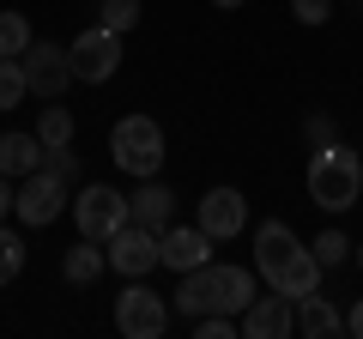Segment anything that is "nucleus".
Masks as SVG:
<instances>
[{
  "instance_id": "12",
  "label": "nucleus",
  "mask_w": 363,
  "mask_h": 339,
  "mask_svg": "<svg viewBox=\"0 0 363 339\" xmlns=\"http://www.w3.org/2000/svg\"><path fill=\"white\" fill-rule=\"evenodd\" d=\"M157 261H164L169 273H194V267L212 261V236L200 230V224H169V230L157 236Z\"/></svg>"
},
{
  "instance_id": "14",
  "label": "nucleus",
  "mask_w": 363,
  "mask_h": 339,
  "mask_svg": "<svg viewBox=\"0 0 363 339\" xmlns=\"http://www.w3.org/2000/svg\"><path fill=\"white\" fill-rule=\"evenodd\" d=\"M128 206H133V224H145V230H157V236H164L169 224H176V194H169V188L157 182V176H145V182L133 188V200H128Z\"/></svg>"
},
{
  "instance_id": "25",
  "label": "nucleus",
  "mask_w": 363,
  "mask_h": 339,
  "mask_svg": "<svg viewBox=\"0 0 363 339\" xmlns=\"http://www.w3.org/2000/svg\"><path fill=\"white\" fill-rule=\"evenodd\" d=\"M242 327H236V315H200L194 321V339H236Z\"/></svg>"
},
{
  "instance_id": "22",
  "label": "nucleus",
  "mask_w": 363,
  "mask_h": 339,
  "mask_svg": "<svg viewBox=\"0 0 363 339\" xmlns=\"http://www.w3.org/2000/svg\"><path fill=\"white\" fill-rule=\"evenodd\" d=\"M30 97V85H25V67L18 61H0V109H18Z\"/></svg>"
},
{
  "instance_id": "31",
  "label": "nucleus",
  "mask_w": 363,
  "mask_h": 339,
  "mask_svg": "<svg viewBox=\"0 0 363 339\" xmlns=\"http://www.w3.org/2000/svg\"><path fill=\"white\" fill-rule=\"evenodd\" d=\"M357 267H363V243H357Z\"/></svg>"
},
{
  "instance_id": "21",
  "label": "nucleus",
  "mask_w": 363,
  "mask_h": 339,
  "mask_svg": "<svg viewBox=\"0 0 363 339\" xmlns=\"http://www.w3.org/2000/svg\"><path fill=\"white\" fill-rule=\"evenodd\" d=\"M18 273H25V236L0 224V285H13Z\"/></svg>"
},
{
  "instance_id": "19",
  "label": "nucleus",
  "mask_w": 363,
  "mask_h": 339,
  "mask_svg": "<svg viewBox=\"0 0 363 339\" xmlns=\"http://www.w3.org/2000/svg\"><path fill=\"white\" fill-rule=\"evenodd\" d=\"M30 49V18L25 13H0V61H18Z\"/></svg>"
},
{
  "instance_id": "13",
  "label": "nucleus",
  "mask_w": 363,
  "mask_h": 339,
  "mask_svg": "<svg viewBox=\"0 0 363 339\" xmlns=\"http://www.w3.org/2000/svg\"><path fill=\"white\" fill-rule=\"evenodd\" d=\"M200 230L212 236V243H224V236H236L248 224V200L236 194V188H212V194H200Z\"/></svg>"
},
{
  "instance_id": "5",
  "label": "nucleus",
  "mask_w": 363,
  "mask_h": 339,
  "mask_svg": "<svg viewBox=\"0 0 363 339\" xmlns=\"http://www.w3.org/2000/svg\"><path fill=\"white\" fill-rule=\"evenodd\" d=\"M73 206V188L55 176V170H30V176H18V194H13V218L25 224V230H43V224H55L61 212Z\"/></svg>"
},
{
  "instance_id": "26",
  "label": "nucleus",
  "mask_w": 363,
  "mask_h": 339,
  "mask_svg": "<svg viewBox=\"0 0 363 339\" xmlns=\"http://www.w3.org/2000/svg\"><path fill=\"white\" fill-rule=\"evenodd\" d=\"M291 13H297V25H327L333 18V0H291Z\"/></svg>"
},
{
  "instance_id": "15",
  "label": "nucleus",
  "mask_w": 363,
  "mask_h": 339,
  "mask_svg": "<svg viewBox=\"0 0 363 339\" xmlns=\"http://www.w3.org/2000/svg\"><path fill=\"white\" fill-rule=\"evenodd\" d=\"M297 333L303 339H339L345 333V315L333 309V297L309 291V297H297Z\"/></svg>"
},
{
  "instance_id": "16",
  "label": "nucleus",
  "mask_w": 363,
  "mask_h": 339,
  "mask_svg": "<svg viewBox=\"0 0 363 339\" xmlns=\"http://www.w3.org/2000/svg\"><path fill=\"white\" fill-rule=\"evenodd\" d=\"M37 164H43V140L37 133H13V128L0 133V176L18 182V176H30Z\"/></svg>"
},
{
  "instance_id": "23",
  "label": "nucleus",
  "mask_w": 363,
  "mask_h": 339,
  "mask_svg": "<svg viewBox=\"0 0 363 339\" xmlns=\"http://www.w3.org/2000/svg\"><path fill=\"white\" fill-rule=\"evenodd\" d=\"M309 248H315V261H321V267H339V261L351 255V236H345V230H321Z\"/></svg>"
},
{
  "instance_id": "27",
  "label": "nucleus",
  "mask_w": 363,
  "mask_h": 339,
  "mask_svg": "<svg viewBox=\"0 0 363 339\" xmlns=\"http://www.w3.org/2000/svg\"><path fill=\"white\" fill-rule=\"evenodd\" d=\"M303 133H309V145H327V140H339L333 116H309V121H303Z\"/></svg>"
},
{
  "instance_id": "8",
  "label": "nucleus",
  "mask_w": 363,
  "mask_h": 339,
  "mask_svg": "<svg viewBox=\"0 0 363 339\" xmlns=\"http://www.w3.org/2000/svg\"><path fill=\"white\" fill-rule=\"evenodd\" d=\"M116 333H128V339H164L169 333V303L157 297L152 285L128 279V291L116 297Z\"/></svg>"
},
{
  "instance_id": "28",
  "label": "nucleus",
  "mask_w": 363,
  "mask_h": 339,
  "mask_svg": "<svg viewBox=\"0 0 363 339\" xmlns=\"http://www.w3.org/2000/svg\"><path fill=\"white\" fill-rule=\"evenodd\" d=\"M13 194H18V188H13V176H0V218L13 212Z\"/></svg>"
},
{
  "instance_id": "1",
  "label": "nucleus",
  "mask_w": 363,
  "mask_h": 339,
  "mask_svg": "<svg viewBox=\"0 0 363 339\" xmlns=\"http://www.w3.org/2000/svg\"><path fill=\"white\" fill-rule=\"evenodd\" d=\"M255 267H260V279H267L272 291H285L291 303L309 297V291H321V273H327V267L315 261V248L303 243L285 218H267L255 230Z\"/></svg>"
},
{
  "instance_id": "4",
  "label": "nucleus",
  "mask_w": 363,
  "mask_h": 339,
  "mask_svg": "<svg viewBox=\"0 0 363 339\" xmlns=\"http://www.w3.org/2000/svg\"><path fill=\"white\" fill-rule=\"evenodd\" d=\"M109 157H116V170H128V176H157L164 170V128H157L152 116H121L116 128H109Z\"/></svg>"
},
{
  "instance_id": "29",
  "label": "nucleus",
  "mask_w": 363,
  "mask_h": 339,
  "mask_svg": "<svg viewBox=\"0 0 363 339\" xmlns=\"http://www.w3.org/2000/svg\"><path fill=\"white\" fill-rule=\"evenodd\" d=\"M345 333H357V339H363V297L351 303V315H345Z\"/></svg>"
},
{
  "instance_id": "3",
  "label": "nucleus",
  "mask_w": 363,
  "mask_h": 339,
  "mask_svg": "<svg viewBox=\"0 0 363 339\" xmlns=\"http://www.w3.org/2000/svg\"><path fill=\"white\" fill-rule=\"evenodd\" d=\"M309 200L321 212H351L363 200V157L351 145L327 140L309 152Z\"/></svg>"
},
{
  "instance_id": "2",
  "label": "nucleus",
  "mask_w": 363,
  "mask_h": 339,
  "mask_svg": "<svg viewBox=\"0 0 363 339\" xmlns=\"http://www.w3.org/2000/svg\"><path fill=\"white\" fill-rule=\"evenodd\" d=\"M255 273L248 267H194V273H182V291H176V309L188 315V321H200V315H242L248 303H255Z\"/></svg>"
},
{
  "instance_id": "30",
  "label": "nucleus",
  "mask_w": 363,
  "mask_h": 339,
  "mask_svg": "<svg viewBox=\"0 0 363 339\" xmlns=\"http://www.w3.org/2000/svg\"><path fill=\"white\" fill-rule=\"evenodd\" d=\"M212 6H224V13H236V6H248V0H212Z\"/></svg>"
},
{
  "instance_id": "17",
  "label": "nucleus",
  "mask_w": 363,
  "mask_h": 339,
  "mask_svg": "<svg viewBox=\"0 0 363 339\" xmlns=\"http://www.w3.org/2000/svg\"><path fill=\"white\" fill-rule=\"evenodd\" d=\"M104 267H109V255L91 243V236H79V243L61 255V279H67V285H91V279L104 273Z\"/></svg>"
},
{
  "instance_id": "18",
  "label": "nucleus",
  "mask_w": 363,
  "mask_h": 339,
  "mask_svg": "<svg viewBox=\"0 0 363 339\" xmlns=\"http://www.w3.org/2000/svg\"><path fill=\"white\" fill-rule=\"evenodd\" d=\"M37 140H43V152H49V145H73V109L49 104V109L37 116Z\"/></svg>"
},
{
  "instance_id": "7",
  "label": "nucleus",
  "mask_w": 363,
  "mask_h": 339,
  "mask_svg": "<svg viewBox=\"0 0 363 339\" xmlns=\"http://www.w3.org/2000/svg\"><path fill=\"white\" fill-rule=\"evenodd\" d=\"M67 61H73V79L79 85H109L121 73V37L104 25H85L73 43H67Z\"/></svg>"
},
{
  "instance_id": "24",
  "label": "nucleus",
  "mask_w": 363,
  "mask_h": 339,
  "mask_svg": "<svg viewBox=\"0 0 363 339\" xmlns=\"http://www.w3.org/2000/svg\"><path fill=\"white\" fill-rule=\"evenodd\" d=\"M43 170H55L67 188H79V157L67 152V145H49V152H43Z\"/></svg>"
},
{
  "instance_id": "11",
  "label": "nucleus",
  "mask_w": 363,
  "mask_h": 339,
  "mask_svg": "<svg viewBox=\"0 0 363 339\" xmlns=\"http://www.w3.org/2000/svg\"><path fill=\"white\" fill-rule=\"evenodd\" d=\"M236 327H242V339H285V333H297V303H291L285 291L255 297L242 315H236Z\"/></svg>"
},
{
  "instance_id": "6",
  "label": "nucleus",
  "mask_w": 363,
  "mask_h": 339,
  "mask_svg": "<svg viewBox=\"0 0 363 339\" xmlns=\"http://www.w3.org/2000/svg\"><path fill=\"white\" fill-rule=\"evenodd\" d=\"M128 218H133V206H128V194H121V188H109V182L73 188V224H79V236L109 243V236H116Z\"/></svg>"
},
{
  "instance_id": "10",
  "label": "nucleus",
  "mask_w": 363,
  "mask_h": 339,
  "mask_svg": "<svg viewBox=\"0 0 363 339\" xmlns=\"http://www.w3.org/2000/svg\"><path fill=\"white\" fill-rule=\"evenodd\" d=\"M104 255H109V267H116L121 279H145L152 267H164V261H157V230H145V224H133V218L109 236Z\"/></svg>"
},
{
  "instance_id": "9",
  "label": "nucleus",
  "mask_w": 363,
  "mask_h": 339,
  "mask_svg": "<svg viewBox=\"0 0 363 339\" xmlns=\"http://www.w3.org/2000/svg\"><path fill=\"white\" fill-rule=\"evenodd\" d=\"M18 67H25V85L30 97H43V104H55V97L73 85V61H67V43H30L25 55H18Z\"/></svg>"
},
{
  "instance_id": "20",
  "label": "nucleus",
  "mask_w": 363,
  "mask_h": 339,
  "mask_svg": "<svg viewBox=\"0 0 363 339\" xmlns=\"http://www.w3.org/2000/svg\"><path fill=\"white\" fill-rule=\"evenodd\" d=\"M97 25L116 30V37H128V30L140 25V0H97Z\"/></svg>"
}]
</instances>
